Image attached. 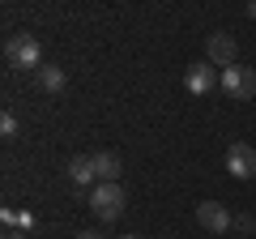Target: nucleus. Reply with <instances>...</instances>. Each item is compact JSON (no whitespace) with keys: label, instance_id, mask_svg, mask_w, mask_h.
I'll use <instances>...</instances> for the list:
<instances>
[{"label":"nucleus","instance_id":"obj_3","mask_svg":"<svg viewBox=\"0 0 256 239\" xmlns=\"http://www.w3.org/2000/svg\"><path fill=\"white\" fill-rule=\"evenodd\" d=\"M222 94L235 98V102H248V98L256 94V68H248V64L222 68Z\"/></svg>","mask_w":256,"mask_h":239},{"label":"nucleus","instance_id":"obj_7","mask_svg":"<svg viewBox=\"0 0 256 239\" xmlns=\"http://www.w3.org/2000/svg\"><path fill=\"white\" fill-rule=\"evenodd\" d=\"M235 56H239V43L226 34V30L210 34V64H222V68H230V64H235Z\"/></svg>","mask_w":256,"mask_h":239},{"label":"nucleus","instance_id":"obj_15","mask_svg":"<svg viewBox=\"0 0 256 239\" xmlns=\"http://www.w3.org/2000/svg\"><path fill=\"white\" fill-rule=\"evenodd\" d=\"M124 239H137V235H124Z\"/></svg>","mask_w":256,"mask_h":239},{"label":"nucleus","instance_id":"obj_11","mask_svg":"<svg viewBox=\"0 0 256 239\" xmlns=\"http://www.w3.org/2000/svg\"><path fill=\"white\" fill-rule=\"evenodd\" d=\"M0 218H4V226L22 230V235H26V230H34V214H30V210H4Z\"/></svg>","mask_w":256,"mask_h":239},{"label":"nucleus","instance_id":"obj_1","mask_svg":"<svg viewBox=\"0 0 256 239\" xmlns=\"http://www.w3.org/2000/svg\"><path fill=\"white\" fill-rule=\"evenodd\" d=\"M4 60H9V68H43V52H38V38L34 34H13L9 43H4Z\"/></svg>","mask_w":256,"mask_h":239},{"label":"nucleus","instance_id":"obj_9","mask_svg":"<svg viewBox=\"0 0 256 239\" xmlns=\"http://www.w3.org/2000/svg\"><path fill=\"white\" fill-rule=\"evenodd\" d=\"M68 180H73L77 188L94 184V180H98V175H94V158H90V154H77V158H68Z\"/></svg>","mask_w":256,"mask_h":239},{"label":"nucleus","instance_id":"obj_6","mask_svg":"<svg viewBox=\"0 0 256 239\" xmlns=\"http://www.w3.org/2000/svg\"><path fill=\"white\" fill-rule=\"evenodd\" d=\"M226 171L235 175V180H252L256 175V150L248 146V141H235V146L226 150Z\"/></svg>","mask_w":256,"mask_h":239},{"label":"nucleus","instance_id":"obj_12","mask_svg":"<svg viewBox=\"0 0 256 239\" xmlns=\"http://www.w3.org/2000/svg\"><path fill=\"white\" fill-rule=\"evenodd\" d=\"M0 132H4V137H18V116H13V111L0 116Z\"/></svg>","mask_w":256,"mask_h":239},{"label":"nucleus","instance_id":"obj_2","mask_svg":"<svg viewBox=\"0 0 256 239\" xmlns=\"http://www.w3.org/2000/svg\"><path fill=\"white\" fill-rule=\"evenodd\" d=\"M124 205H128V196H124V188H120V184H94L90 210L98 214L102 222H116L120 214H124Z\"/></svg>","mask_w":256,"mask_h":239},{"label":"nucleus","instance_id":"obj_14","mask_svg":"<svg viewBox=\"0 0 256 239\" xmlns=\"http://www.w3.org/2000/svg\"><path fill=\"white\" fill-rule=\"evenodd\" d=\"M248 18H252V22H256V0H252V4H248Z\"/></svg>","mask_w":256,"mask_h":239},{"label":"nucleus","instance_id":"obj_4","mask_svg":"<svg viewBox=\"0 0 256 239\" xmlns=\"http://www.w3.org/2000/svg\"><path fill=\"white\" fill-rule=\"evenodd\" d=\"M218 86H222V73L210 64V60H201V64H188V68H184V90L196 94V98H201V94H210V90H218Z\"/></svg>","mask_w":256,"mask_h":239},{"label":"nucleus","instance_id":"obj_5","mask_svg":"<svg viewBox=\"0 0 256 239\" xmlns=\"http://www.w3.org/2000/svg\"><path fill=\"white\" fill-rule=\"evenodd\" d=\"M196 222H201L210 235H226V230L235 226L230 210H226V205H218V201H201V205H196Z\"/></svg>","mask_w":256,"mask_h":239},{"label":"nucleus","instance_id":"obj_8","mask_svg":"<svg viewBox=\"0 0 256 239\" xmlns=\"http://www.w3.org/2000/svg\"><path fill=\"white\" fill-rule=\"evenodd\" d=\"M94 158V175H98V184H120V154H111V150H102V154H90Z\"/></svg>","mask_w":256,"mask_h":239},{"label":"nucleus","instance_id":"obj_13","mask_svg":"<svg viewBox=\"0 0 256 239\" xmlns=\"http://www.w3.org/2000/svg\"><path fill=\"white\" fill-rule=\"evenodd\" d=\"M77 239H107V235H102V230H82Z\"/></svg>","mask_w":256,"mask_h":239},{"label":"nucleus","instance_id":"obj_10","mask_svg":"<svg viewBox=\"0 0 256 239\" xmlns=\"http://www.w3.org/2000/svg\"><path fill=\"white\" fill-rule=\"evenodd\" d=\"M34 77H38V90H47V94H60V90H64V82H68L60 64H43Z\"/></svg>","mask_w":256,"mask_h":239}]
</instances>
